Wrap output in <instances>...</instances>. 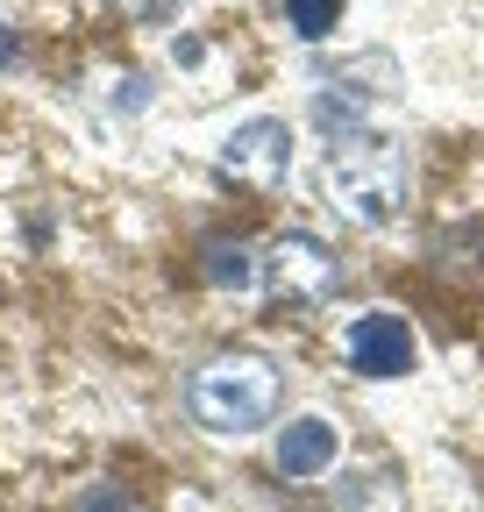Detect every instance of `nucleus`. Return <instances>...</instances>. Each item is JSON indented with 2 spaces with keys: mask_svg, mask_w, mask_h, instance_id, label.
Returning <instances> with one entry per match:
<instances>
[{
  "mask_svg": "<svg viewBox=\"0 0 484 512\" xmlns=\"http://www.w3.org/2000/svg\"><path fill=\"white\" fill-rule=\"evenodd\" d=\"M186 399H193V420L207 434H257V427H271V413L285 399V377L257 349H221V356H207L193 370Z\"/></svg>",
  "mask_w": 484,
  "mask_h": 512,
  "instance_id": "obj_1",
  "label": "nucleus"
},
{
  "mask_svg": "<svg viewBox=\"0 0 484 512\" xmlns=\"http://www.w3.org/2000/svg\"><path fill=\"white\" fill-rule=\"evenodd\" d=\"M321 185H328V200L363 221V228H378L399 214L406 200V150L392 136H378V128H349V136L328 143V164H321Z\"/></svg>",
  "mask_w": 484,
  "mask_h": 512,
  "instance_id": "obj_2",
  "label": "nucleus"
},
{
  "mask_svg": "<svg viewBox=\"0 0 484 512\" xmlns=\"http://www.w3.org/2000/svg\"><path fill=\"white\" fill-rule=\"evenodd\" d=\"M335 278H342V256H335L321 235H307V228L278 235V242H271V256H264V285H271V299H292V306L328 299V292H335Z\"/></svg>",
  "mask_w": 484,
  "mask_h": 512,
  "instance_id": "obj_3",
  "label": "nucleus"
},
{
  "mask_svg": "<svg viewBox=\"0 0 484 512\" xmlns=\"http://www.w3.org/2000/svg\"><path fill=\"white\" fill-rule=\"evenodd\" d=\"M221 171H228L235 185L278 192V185H285V171H292V128H285V121H271V114L228 128V143H221Z\"/></svg>",
  "mask_w": 484,
  "mask_h": 512,
  "instance_id": "obj_4",
  "label": "nucleus"
},
{
  "mask_svg": "<svg viewBox=\"0 0 484 512\" xmlns=\"http://www.w3.org/2000/svg\"><path fill=\"white\" fill-rule=\"evenodd\" d=\"M342 349H349V370H363V377H406L413 356H420V342L399 313H356Z\"/></svg>",
  "mask_w": 484,
  "mask_h": 512,
  "instance_id": "obj_5",
  "label": "nucleus"
},
{
  "mask_svg": "<svg viewBox=\"0 0 484 512\" xmlns=\"http://www.w3.org/2000/svg\"><path fill=\"white\" fill-rule=\"evenodd\" d=\"M328 463H335V427H328L321 413L292 420V427L278 434V470H285V477H321Z\"/></svg>",
  "mask_w": 484,
  "mask_h": 512,
  "instance_id": "obj_6",
  "label": "nucleus"
},
{
  "mask_svg": "<svg viewBox=\"0 0 484 512\" xmlns=\"http://www.w3.org/2000/svg\"><path fill=\"white\" fill-rule=\"evenodd\" d=\"M200 271H207V285H221V292H242L257 278V264H250V242H207V256H200Z\"/></svg>",
  "mask_w": 484,
  "mask_h": 512,
  "instance_id": "obj_7",
  "label": "nucleus"
},
{
  "mask_svg": "<svg viewBox=\"0 0 484 512\" xmlns=\"http://www.w3.org/2000/svg\"><path fill=\"white\" fill-rule=\"evenodd\" d=\"M285 22H292V36L321 43V36L342 22V0H285Z\"/></svg>",
  "mask_w": 484,
  "mask_h": 512,
  "instance_id": "obj_8",
  "label": "nucleus"
},
{
  "mask_svg": "<svg viewBox=\"0 0 484 512\" xmlns=\"http://www.w3.org/2000/svg\"><path fill=\"white\" fill-rule=\"evenodd\" d=\"M314 121L328 128V136H349V128H363V100H356V93H349V100H342V93H321V100H314Z\"/></svg>",
  "mask_w": 484,
  "mask_h": 512,
  "instance_id": "obj_9",
  "label": "nucleus"
},
{
  "mask_svg": "<svg viewBox=\"0 0 484 512\" xmlns=\"http://www.w3.org/2000/svg\"><path fill=\"white\" fill-rule=\"evenodd\" d=\"M121 15H136V22H164V15H178V0H121Z\"/></svg>",
  "mask_w": 484,
  "mask_h": 512,
  "instance_id": "obj_10",
  "label": "nucleus"
},
{
  "mask_svg": "<svg viewBox=\"0 0 484 512\" xmlns=\"http://www.w3.org/2000/svg\"><path fill=\"white\" fill-rule=\"evenodd\" d=\"M79 512H129V498H121V491H114V484H93V491H86V505H79Z\"/></svg>",
  "mask_w": 484,
  "mask_h": 512,
  "instance_id": "obj_11",
  "label": "nucleus"
},
{
  "mask_svg": "<svg viewBox=\"0 0 484 512\" xmlns=\"http://www.w3.org/2000/svg\"><path fill=\"white\" fill-rule=\"evenodd\" d=\"M15 57V36H8V22H0V64H8Z\"/></svg>",
  "mask_w": 484,
  "mask_h": 512,
  "instance_id": "obj_12",
  "label": "nucleus"
}]
</instances>
